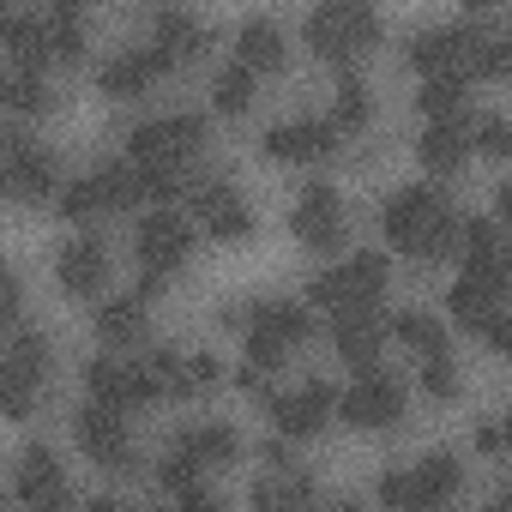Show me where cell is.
Instances as JSON below:
<instances>
[{
  "label": "cell",
  "mask_w": 512,
  "mask_h": 512,
  "mask_svg": "<svg viewBox=\"0 0 512 512\" xmlns=\"http://www.w3.org/2000/svg\"><path fill=\"white\" fill-rule=\"evenodd\" d=\"M0 43L13 49V67H25V73H43L55 61L49 55V31H43L37 13H0Z\"/></svg>",
  "instance_id": "cell-23"
},
{
  "label": "cell",
  "mask_w": 512,
  "mask_h": 512,
  "mask_svg": "<svg viewBox=\"0 0 512 512\" xmlns=\"http://www.w3.org/2000/svg\"><path fill=\"white\" fill-rule=\"evenodd\" d=\"M85 392H91V404H103V410H115V416L145 410V404L163 398L157 380L145 374V362H121V356H91V362H85Z\"/></svg>",
  "instance_id": "cell-6"
},
{
  "label": "cell",
  "mask_w": 512,
  "mask_h": 512,
  "mask_svg": "<svg viewBox=\"0 0 512 512\" xmlns=\"http://www.w3.org/2000/svg\"><path fill=\"white\" fill-rule=\"evenodd\" d=\"M338 272H344V284H350V314H374L380 296H386V278H392L386 253H350Z\"/></svg>",
  "instance_id": "cell-24"
},
{
  "label": "cell",
  "mask_w": 512,
  "mask_h": 512,
  "mask_svg": "<svg viewBox=\"0 0 512 512\" xmlns=\"http://www.w3.org/2000/svg\"><path fill=\"white\" fill-rule=\"evenodd\" d=\"M151 49L169 55V61H193L199 49H211V25L199 13H187V7H163L151 19Z\"/></svg>",
  "instance_id": "cell-18"
},
{
  "label": "cell",
  "mask_w": 512,
  "mask_h": 512,
  "mask_svg": "<svg viewBox=\"0 0 512 512\" xmlns=\"http://www.w3.org/2000/svg\"><path fill=\"white\" fill-rule=\"evenodd\" d=\"M0 512H7V494H0Z\"/></svg>",
  "instance_id": "cell-55"
},
{
  "label": "cell",
  "mask_w": 512,
  "mask_h": 512,
  "mask_svg": "<svg viewBox=\"0 0 512 512\" xmlns=\"http://www.w3.org/2000/svg\"><path fill=\"white\" fill-rule=\"evenodd\" d=\"M374 500H380V512H416V494H410V470H386V476L374 482Z\"/></svg>",
  "instance_id": "cell-44"
},
{
  "label": "cell",
  "mask_w": 512,
  "mask_h": 512,
  "mask_svg": "<svg viewBox=\"0 0 512 512\" xmlns=\"http://www.w3.org/2000/svg\"><path fill=\"white\" fill-rule=\"evenodd\" d=\"M488 31H482V19H458V25H428V31H416L410 37V67L422 73V79H440V73H458L464 79V55L482 43Z\"/></svg>",
  "instance_id": "cell-8"
},
{
  "label": "cell",
  "mask_w": 512,
  "mask_h": 512,
  "mask_svg": "<svg viewBox=\"0 0 512 512\" xmlns=\"http://www.w3.org/2000/svg\"><path fill=\"white\" fill-rule=\"evenodd\" d=\"M260 458H266V470H272V476H290V470H296V446H290V440H266V446H260Z\"/></svg>",
  "instance_id": "cell-49"
},
{
  "label": "cell",
  "mask_w": 512,
  "mask_h": 512,
  "mask_svg": "<svg viewBox=\"0 0 512 512\" xmlns=\"http://www.w3.org/2000/svg\"><path fill=\"white\" fill-rule=\"evenodd\" d=\"M308 43H314V55L320 61H332L338 73H356V61L380 43V13L374 7H362V0H332V7H314L308 13Z\"/></svg>",
  "instance_id": "cell-2"
},
{
  "label": "cell",
  "mask_w": 512,
  "mask_h": 512,
  "mask_svg": "<svg viewBox=\"0 0 512 512\" xmlns=\"http://www.w3.org/2000/svg\"><path fill=\"white\" fill-rule=\"evenodd\" d=\"M0 362H13L19 374L43 380V374L55 368V344H49V332H37V326H19V332H13V344H7V356H0Z\"/></svg>",
  "instance_id": "cell-32"
},
{
  "label": "cell",
  "mask_w": 512,
  "mask_h": 512,
  "mask_svg": "<svg viewBox=\"0 0 512 512\" xmlns=\"http://www.w3.org/2000/svg\"><path fill=\"white\" fill-rule=\"evenodd\" d=\"M332 344H338V356H344L356 374H374V368H380L386 326H380V314H344V320H332Z\"/></svg>",
  "instance_id": "cell-19"
},
{
  "label": "cell",
  "mask_w": 512,
  "mask_h": 512,
  "mask_svg": "<svg viewBox=\"0 0 512 512\" xmlns=\"http://www.w3.org/2000/svg\"><path fill=\"white\" fill-rule=\"evenodd\" d=\"M175 512H229V500L205 482H187V488H175Z\"/></svg>",
  "instance_id": "cell-45"
},
{
  "label": "cell",
  "mask_w": 512,
  "mask_h": 512,
  "mask_svg": "<svg viewBox=\"0 0 512 512\" xmlns=\"http://www.w3.org/2000/svg\"><path fill=\"white\" fill-rule=\"evenodd\" d=\"M19 302H25L19 272H13V266H0V332H13V326H19Z\"/></svg>",
  "instance_id": "cell-46"
},
{
  "label": "cell",
  "mask_w": 512,
  "mask_h": 512,
  "mask_svg": "<svg viewBox=\"0 0 512 512\" xmlns=\"http://www.w3.org/2000/svg\"><path fill=\"white\" fill-rule=\"evenodd\" d=\"M43 31H49V55L55 61H79L85 55V19H79V7H55L43 19Z\"/></svg>",
  "instance_id": "cell-35"
},
{
  "label": "cell",
  "mask_w": 512,
  "mask_h": 512,
  "mask_svg": "<svg viewBox=\"0 0 512 512\" xmlns=\"http://www.w3.org/2000/svg\"><path fill=\"white\" fill-rule=\"evenodd\" d=\"M205 145V115L193 109H175V115H157V121H139L127 133V163L139 169H187Z\"/></svg>",
  "instance_id": "cell-4"
},
{
  "label": "cell",
  "mask_w": 512,
  "mask_h": 512,
  "mask_svg": "<svg viewBox=\"0 0 512 512\" xmlns=\"http://www.w3.org/2000/svg\"><path fill=\"white\" fill-rule=\"evenodd\" d=\"M217 386H223V362L217 356H181V368L169 380L175 398H199V392H217Z\"/></svg>",
  "instance_id": "cell-36"
},
{
  "label": "cell",
  "mask_w": 512,
  "mask_h": 512,
  "mask_svg": "<svg viewBox=\"0 0 512 512\" xmlns=\"http://www.w3.org/2000/svg\"><path fill=\"white\" fill-rule=\"evenodd\" d=\"M85 512H127V506L115 494H97V500H85Z\"/></svg>",
  "instance_id": "cell-52"
},
{
  "label": "cell",
  "mask_w": 512,
  "mask_h": 512,
  "mask_svg": "<svg viewBox=\"0 0 512 512\" xmlns=\"http://www.w3.org/2000/svg\"><path fill=\"white\" fill-rule=\"evenodd\" d=\"M506 73H512V43L506 37H482L464 55V79H506Z\"/></svg>",
  "instance_id": "cell-38"
},
{
  "label": "cell",
  "mask_w": 512,
  "mask_h": 512,
  "mask_svg": "<svg viewBox=\"0 0 512 512\" xmlns=\"http://www.w3.org/2000/svg\"><path fill=\"white\" fill-rule=\"evenodd\" d=\"M211 103H217V115H247V103H253V73L229 61V67L211 79Z\"/></svg>",
  "instance_id": "cell-37"
},
{
  "label": "cell",
  "mask_w": 512,
  "mask_h": 512,
  "mask_svg": "<svg viewBox=\"0 0 512 512\" xmlns=\"http://www.w3.org/2000/svg\"><path fill=\"white\" fill-rule=\"evenodd\" d=\"M0 109L7 115H49L55 109V91H49V79L43 73H25V67H7L0 73Z\"/></svg>",
  "instance_id": "cell-27"
},
{
  "label": "cell",
  "mask_w": 512,
  "mask_h": 512,
  "mask_svg": "<svg viewBox=\"0 0 512 512\" xmlns=\"http://www.w3.org/2000/svg\"><path fill=\"white\" fill-rule=\"evenodd\" d=\"M404 404H410V386L398 374H386V368L356 374V386L338 392V416L350 428H398L404 422Z\"/></svg>",
  "instance_id": "cell-7"
},
{
  "label": "cell",
  "mask_w": 512,
  "mask_h": 512,
  "mask_svg": "<svg viewBox=\"0 0 512 512\" xmlns=\"http://www.w3.org/2000/svg\"><path fill=\"white\" fill-rule=\"evenodd\" d=\"M416 157L428 163V175H458V169H464V157H470L464 121H440V127H422V133H416Z\"/></svg>",
  "instance_id": "cell-25"
},
{
  "label": "cell",
  "mask_w": 512,
  "mask_h": 512,
  "mask_svg": "<svg viewBox=\"0 0 512 512\" xmlns=\"http://www.w3.org/2000/svg\"><path fill=\"white\" fill-rule=\"evenodd\" d=\"M392 338H404V344L416 350V362H440V356H452L446 326H440L434 314H422V308H404V314L392 320Z\"/></svg>",
  "instance_id": "cell-30"
},
{
  "label": "cell",
  "mask_w": 512,
  "mask_h": 512,
  "mask_svg": "<svg viewBox=\"0 0 512 512\" xmlns=\"http://www.w3.org/2000/svg\"><path fill=\"white\" fill-rule=\"evenodd\" d=\"M464 139H470L476 151H488V157H506V151H512V127H506V115H470Z\"/></svg>",
  "instance_id": "cell-40"
},
{
  "label": "cell",
  "mask_w": 512,
  "mask_h": 512,
  "mask_svg": "<svg viewBox=\"0 0 512 512\" xmlns=\"http://www.w3.org/2000/svg\"><path fill=\"white\" fill-rule=\"evenodd\" d=\"M103 211H109V193H103L97 169L61 187V217H67V223H91V217H103Z\"/></svg>",
  "instance_id": "cell-33"
},
{
  "label": "cell",
  "mask_w": 512,
  "mask_h": 512,
  "mask_svg": "<svg viewBox=\"0 0 512 512\" xmlns=\"http://www.w3.org/2000/svg\"><path fill=\"white\" fill-rule=\"evenodd\" d=\"M482 512H512V500H506V494H494V500H488Z\"/></svg>",
  "instance_id": "cell-54"
},
{
  "label": "cell",
  "mask_w": 512,
  "mask_h": 512,
  "mask_svg": "<svg viewBox=\"0 0 512 512\" xmlns=\"http://www.w3.org/2000/svg\"><path fill=\"white\" fill-rule=\"evenodd\" d=\"M133 253H139V278H169L175 266H187L193 253V223L181 211H145L133 229Z\"/></svg>",
  "instance_id": "cell-5"
},
{
  "label": "cell",
  "mask_w": 512,
  "mask_h": 512,
  "mask_svg": "<svg viewBox=\"0 0 512 512\" xmlns=\"http://www.w3.org/2000/svg\"><path fill=\"white\" fill-rule=\"evenodd\" d=\"M284 31L266 19V13H253V19H241V31H235V67H247V73H278L284 67Z\"/></svg>",
  "instance_id": "cell-20"
},
{
  "label": "cell",
  "mask_w": 512,
  "mask_h": 512,
  "mask_svg": "<svg viewBox=\"0 0 512 512\" xmlns=\"http://www.w3.org/2000/svg\"><path fill=\"white\" fill-rule=\"evenodd\" d=\"M458 482H464V464H458L452 452H428V458L410 470V494H416V512H434V506H446V500L458 494Z\"/></svg>",
  "instance_id": "cell-21"
},
{
  "label": "cell",
  "mask_w": 512,
  "mask_h": 512,
  "mask_svg": "<svg viewBox=\"0 0 512 512\" xmlns=\"http://www.w3.org/2000/svg\"><path fill=\"white\" fill-rule=\"evenodd\" d=\"M253 512H320V500H314V482L302 470H290V476L253 482Z\"/></svg>",
  "instance_id": "cell-28"
},
{
  "label": "cell",
  "mask_w": 512,
  "mask_h": 512,
  "mask_svg": "<svg viewBox=\"0 0 512 512\" xmlns=\"http://www.w3.org/2000/svg\"><path fill=\"white\" fill-rule=\"evenodd\" d=\"M260 151H266L272 163H320V157L338 151V133H332V121L302 115V121H278V127H266Z\"/></svg>",
  "instance_id": "cell-13"
},
{
  "label": "cell",
  "mask_w": 512,
  "mask_h": 512,
  "mask_svg": "<svg viewBox=\"0 0 512 512\" xmlns=\"http://www.w3.org/2000/svg\"><path fill=\"white\" fill-rule=\"evenodd\" d=\"M446 302H452V314H458V320H464L470 332H476L482 320H494V314H500V302H494V296H482V290H470L464 278L452 284V296H446Z\"/></svg>",
  "instance_id": "cell-41"
},
{
  "label": "cell",
  "mask_w": 512,
  "mask_h": 512,
  "mask_svg": "<svg viewBox=\"0 0 512 512\" xmlns=\"http://www.w3.org/2000/svg\"><path fill=\"white\" fill-rule=\"evenodd\" d=\"M175 458H187L199 476L205 470H223V464H235L241 458V434L229 428V422H193V428H181L175 434V446H169Z\"/></svg>",
  "instance_id": "cell-16"
},
{
  "label": "cell",
  "mask_w": 512,
  "mask_h": 512,
  "mask_svg": "<svg viewBox=\"0 0 512 512\" xmlns=\"http://www.w3.org/2000/svg\"><path fill=\"white\" fill-rule=\"evenodd\" d=\"M169 67H175V61H169V55H157V49H121L115 61H103L97 85H103L109 97H145Z\"/></svg>",
  "instance_id": "cell-17"
},
{
  "label": "cell",
  "mask_w": 512,
  "mask_h": 512,
  "mask_svg": "<svg viewBox=\"0 0 512 512\" xmlns=\"http://www.w3.org/2000/svg\"><path fill=\"white\" fill-rule=\"evenodd\" d=\"M416 386H422L434 404H446V398H458V386H464V380H458V362H452V356H440V362H422Z\"/></svg>",
  "instance_id": "cell-42"
},
{
  "label": "cell",
  "mask_w": 512,
  "mask_h": 512,
  "mask_svg": "<svg viewBox=\"0 0 512 512\" xmlns=\"http://www.w3.org/2000/svg\"><path fill=\"white\" fill-rule=\"evenodd\" d=\"M380 229L398 253H410L416 266H434V260H452L458 253V211L446 205L440 187H398L380 211Z\"/></svg>",
  "instance_id": "cell-1"
},
{
  "label": "cell",
  "mask_w": 512,
  "mask_h": 512,
  "mask_svg": "<svg viewBox=\"0 0 512 512\" xmlns=\"http://www.w3.org/2000/svg\"><path fill=\"white\" fill-rule=\"evenodd\" d=\"M193 211L205 217V229L217 241H247L253 235V211H247V199H241L235 181H199L193 187Z\"/></svg>",
  "instance_id": "cell-14"
},
{
  "label": "cell",
  "mask_w": 512,
  "mask_h": 512,
  "mask_svg": "<svg viewBox=\"0 0 512 512\" xmlns=\"http://www.w3.org/2000/svg\"><path fill=\"white\" fill-rule=\"evenodd\" d=\"M320 512H368L362 500H332V506H320Z\"/></svg>",
  "instance_id": "cell-53"
},
{
  "label": "cell",
  "mask_w": 512,
  "mask_h": 512,
  "mask_svg": "<svg viewBox=\"0 0 512 512\" xmlns=\"http://www.w3.org/2000/svg\"><path fill=\"white\" fill-rule=\"evenodd\" d=\"M368 115H374V97H368V85L356 79V73H338V97H332V133H362L368 127Z\"/></svg>",
  "instance_id": "cell-31"
},
{
  "label": "cell",
  "mask_w": 512,
  "mask_h": 512,
  "mask_svg": "<svg viewBox=\"0 0 512 512\" xmlns=\"http://www.w3.org/2000/svg\"><path fill=\"white\" fill-rule=\"evenodd\" d=\"M37 386H43V380L19 374L13 362H0V416H7V422H31V410H37Z\"/></svg>",
  "instance_id": "cell-34"
},
{
  "label": "cell",
  "mask_w": 512,
  "mask_h": 512,
  "mask_svg": "<svg viewBox=\"0 0 512 512\" xmlns=\"http://www.w3.org/2000/svg\"><path fill=\"white\" fill-rule=\"evenodd\" d=\"M241 338H247V362H241V368H253V374H278V368H284V356H290V350H284L278 338L253 332V326H247Z\"/></svg>",
  "instance_id": "cell-43"
},
{
  "label": "cell",
  "mask_w": 512,
  "mask_h": 512,
  "mask_svg": "<svg viewBox=\"0 0 512 512\" xmlns=\"http://www.w3.org/2000/svg\"><path fill=\"white\" fill-rule=\"evenodd\" d=\"M73 440L97 470H133V440H127V422L115 410H103V404L73 410Z\"/></svg>",
  "instance_id": "cell-12"
},
{
  "label": "cell",
  "mask_w": 512,
  "mask_h": 512,
  "mask_svg": "<svg viewBox=\"0 0 512 512\" xmlns=\"http://www.w3.org/2000/svg\"><path fill=\"white\" fill-rule=\"evenodd\" d=\"M464 103H470V79H458V73L422 79V91H416V109L428 115V127H440V121H464Z\"/></svg>",
  "instance_id": "cell-29"
},
{
  "label": "cell",
  "mask_w": 512,
  "mask_h": 512,
  "mask_svg": "<svg viewBox=\"0 0 512 512\" xmlns=\"http://www.w3.org/2000/svg\"><path fill=\"white\" fill-rule=\"evenodd\" d=\"M13 494L25 512H67L73 506V488H67V470L49 446H25L19 464H13Z\"/></svg>",
  "instance_id": "cell-10"
},
{
  "label": "cell",
  "mask_w": 512,
  "mask_h": 512,
  "mask_svg": "<svg viewBox=\"0 0 512 512\" xmlns=\"http://www.w3.org/2000/svg\"><path fill=\"white\" fill-rule=\"evenodd\" d=\"M61 193V163L49 145H37L25 127H7L0 133V199L7 205H37Z\"/></svg>",
  "instance_id": "cell-3"
},
{
  "label": "cell",
  "mask_w": 512,
  "mask_h": 512,
  "mask_svg": "<svg viewBox=\"0 0 512 512\" xmlns=\"http://www.w3.org/2000/svg\"><path fill=\"white\" fill-rule=\"evenodd\" d=\"M157 482L175 494V488H187V482H199V470L187 464V458H175V452H163V464H157Z\"/></svg>",
  "instance_id": "cell-48"
},
{
  "label": "cell",
  "mask_w": 512,
  "mask_h": 512,
  "mask_svg": "<svg viewBox=\"0 0 512 512\" xmlns=\"http://www.w3.org/2000/svg\"><path fill=\"white\" fill-rule=\"evenodd\" d=\"M145 326H151V302H139V296H115V302H103V308H97V338H103L109 350L139 344V338H145Z\"/></svg>",
  "instance_id": "cell-26"
},
{
  "label": "cell",
  "mask_w": 512,
  "mask_h": 512,
  "mask_svg": "<svg viewBox=\"0 0 512 512\" xmlns=\"http://www.w3.org/2000/svg\"><path fill=\"white\" fill-rule=\"evenodd\" d=\"M290 229H296L302 247H314V253H338V247H344V229H350L338 187H326V181L302 187V199H296V211H290Z\"/></svg>",
  "instance_id": "cell-11"
},
{
  "label": "cell",
  "mask_w": 512,
  "mask_h": 512,
  "mask_svg": "<svg viewBox=\"0 0 512 512\" xmlns=\"http://www.w3.org/2000/svg\"><path fill=\"white\" fill-rule=\"evenodd\" d=\"M272 428L296 446V440H314L332 416H338V386H326V380H308V386H296V392H272Z\"/></svg>",
  "instance_id": "cell-9"
},
{
  "label": "cell",
  "mask_w": 512,
  "mask_h": 512,
  "mask_svg": "<svg viewBox=\"0 0 512 512\" xmlns=\"http://www.w3.org/2000/svg\"><path fill=\"white\" fill-rule=\"evenodd\" d=\"M55 278H61V290H67L73 302L97 296V290L109 284V247H103L97 235L67 241V247H61V260H55Z\"/></svg>",
  "instance_id": "cell-15"
},
{
  "label": "cell",
  "mask_w": 512,
  "mask_h": 512,
  "mask_svg": "<svg viewBox=\"0 0 512 512\" xmlns=\"http://www.w3.org/2000/svg\"><path fill=\"white\" fill-rule=\"evenodd\" d=\"M308 308H320V314H332V320H344L350 314V284H344V272L332 266V272H320V278H308Z\"/></svg>",
  "instance_id": "cell-39"
},
{
  "label": "cell",
  "mask_w": 512,
  "mask_h": 512,
  "mask_svg": "<svg viewBox=\"0 0 512 512\" xmlns=\"http://www.w3.org/2000/svg\"><path fill=\"white\" fill-rule=\"evenodd\" d=\"M217 326H229V332H241V326H247V308H235V302H223V308H217Z\"/></svg>",
  "instance_id": "cell-51"
},
{
  "label": "cell",
  "mask_w": 512,
  "mask_h": 512,
  "mask_svg": "<svg viewBox=\"0 0 512 512\" xmlns=\"http://www.w3.org/2000/svg\"><path fill=\"white\" fill-rule=\"evenodd\" d=\"M476 452H482V458H500V452H506V428H500L494 416L476 422Z\"/></svg>",
  "instance_id": "cell-50"
},
{
  "label": "cell",
  "mask_w": 512,
  "mask_h": 512,
  "mask_svg": "<svg viewBox=\"0 0 512 512\" xmlns=\"http://www.w3.org/2000/svg\"><path fill=\"white\" fill-rule=\"evenodd\" d=\"M476 338H482L494 356H506V350H512V320H506V308H500L494 320H482V326H476Z\"/></svg>",
  "instance_id": "cell-47"
},
{
  "label": "cell",
  "mask_w": 512,
  "mask_h": 512,
  "mask_svg": "<svg viewBox=\"0 0 512 512\" xmlns=\"http://www.w3.org/2000/svg\"><path fill=\"white\" fill-rule=\"evenodd\" d=\"M247 326L266 332V338H278L284 350H296L302 338H314V314H308L302 302H253V308H247ZM247 326H241V332H247Z\"/></svg>",
  "instance_id": "cell-22"
}]
</instances>
